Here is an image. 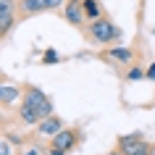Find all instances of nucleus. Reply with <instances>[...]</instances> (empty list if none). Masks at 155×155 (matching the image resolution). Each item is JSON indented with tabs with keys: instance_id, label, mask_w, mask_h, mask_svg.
<instances>
[{
	"instance_id": "obj_14",
	"label": "nucleus",
	"mask_w": 155,
	"mask_h": 155,
	"mask_svg": "<svg viewBox=\"0 0 155 155\" xmlns=\"http://www.w3.org/2000/svg\"><path fill=\"white\" fill-rule=\"evenodd\" d=\"M139 79H145V68L142 66H131L126 71V82H139Z\"/></svg>"
},
{
	"instance_id": "obj_8",
	"label": "nucleus",
	"mask_w": 155,
	"mask_h": 155,
	"mask_svg": "<svg viewBox=\"0 0 155 155\" xmlns=\"http://www.w3.org/2000/svg\"><path fill=\"white\" fill-rule=\"evenodd\" d=\"M66 124H63V118H58L55 113H50V116H45V118H42L40 124H37V126H34V129H37V134H40V137H48V139H53L58 134V131L63 129Z\"/></svg>"
},
{
	"instance_id": "obj_2",
	"label": "nucleus",
	"mask_w": 155,
	"mask_h": 155,
	"mask_svg": "<svg viewBox=\"0 0 155 155\" xmlns=\"http://www.w3.org/2000/svg\"><path fill=\"white\" fill-rule=\"evenodd\" d=\"M66 0H16L18 5V21H24V18H32L37 13H45V11H55L61 8Z\"/></svg>"
},
{
	"instance_id": "obj_13",
	"label": "nucleus",
	"mask_w": 155,
	"mask_h": 155,
	"mask_svg": "<svg viewBox=\"0 0 155 155\" xmlns=\"http://www.w3.org/2000/svg\"><path fill=\"white\" fill-rule=\"evenodd\" d=\"M126 155H155V145L147 142V139H142L139 145H134L131 150H126Z\"/></svg>"
},
{
	"instance_id": "obj_18",
	"label": "nucleus",
	"mask_w": 155,
	"mask_h": 155,
	"mask_svg": "<svg viewBox=\"0 0 155 155\" xmlns=\"http://www.w3.org/2000/svg\"><path fill=\"white\" fill-rule=\"evenodd\" d=\"M24 155H37V150H34V147H29V150H24Z\"/></svg>"
},
{
	"instance_id": "obj_7",
	"label": "nucleus",
	"mask_w": 155,
	"mask_h": 155,
	"mask_svg": "<svg viewBox=\"0 0 155 155\" xmlns=\"http://www.w3.org/2000/svg\"><path fill=\"white\" fill-rule=\"evenodd\" d=\"M103 58L110 61V63H116V66H129L131 61H134V53H131V48L116 45V48H105L103 50Z\"/></svg>"
},
{
	"instance_id": "obj_15",
	"label": "nucleus",
	"mask_w": 155,
	"mask_h": 155,
	"mask_svg": "<svg viewBox=\"0 0 155 155\" xmlns=\"http://www.w3.org/2000/svg\"><path fill=\"white\" fill-rule=\"evenodd\" d=\"M58 61H61V55H58V50L48 48L45 53H42V63H45V66H50V63H58Z\"/></svg>"
},
{
	"instance_id": "obj_4",
	"label": "nucleus",
	"mask_w": 155,
	"mask_h": 155,
	"mask_svg": "<svg viewBox=\"0 0 155 155\" xmlns=\"http://www.w3.org/2000/svg\"><path fill=\"white\" fill-rule=\"evenodd\" d=\"M16 24H18V5H16V0H0V40H5Z\"/></svg>"
},
{
	"instance_id": "obj_3",
	"label": "nucleus",
	"mask_w": 155,
	"mask_h": 155,
	"mask_svg": "<svg viewBox=\"0 0 155 155\" xmlns=\"http://www.w3.org/2000/svg\"><path fill=\"white\" fill-rule=\"evenodd\" d=\"M76 142H79V134H76V129H68V126H63V129L58 131L55 137L50 139V155H66L68 150H74L76 147Z\"/></svg>"
},
{
	"instance_id": "obj_19",
	"label": "nucleus",
	"mask_w": 155,
	"mask_h": 155,
	"mask_svg": "<svg viewBox=\"0 0 155 155\" xmlns=\"http://www.w3.org/2000/svg\"><path fill=\"white\" fill-rule=\"evenodd\" d=\"M0 103H3V84H0Z\"/></svg>"
},
{
	"instance_id": "obj_9",
	"label": "nucleus",
	"mask_w": 155,
	"mask_h": 155,
	"mask_svg": "<svg viewBox=\"0 0 155 155\" xmlns=\"http://www.w3.org/2000/svg\"><path fill=\"white\" fill-rule=\"evenodd\" d=\"M16 116H18V121L24 124V126H37V124L42 121V116H40V110H34L32 105H26L24 100H21V105H18Z\"/></svg>"
},
{
	"instance_id": "obj_17",
	"label": "nucleus",
	"mask_w": 155,
	"mask_h": 155,
	"mask_svg": "<svg viewBox=\"0 0 155 155\" xmlns=\"http://www.w3.org/2000/svg\"><path fill=\"white\" fill-rule=\"evenodd\" d=\"M0 155H11V145L8 142H0Z\"/></svg>"
},
{
	"instance_id": "obj_10",
	"label": "nucleus",
	"mask_w": 155,
	"mask_h": 155,
	"mask_svg": "<svg viewBox=\"0 0 155 155\" xmlns=\"http://www.w3.org/2000/svg\"><path fill=\"white\" fill-rule=\"evenodd\" d=\"M24 97V90L16 84H3V105H13Z\"/></svg>"
},
{
	"instance_id": "obj_12",
	"label": "nucleus",
	"mask_w": 155,
	"mask_h": 155,
	"mask_svg": "<svg viewBox=\"0 0 155 155\" xmlns=\"http://www.w3.org/2000/svg\"><path fill=\"white\" fill-rule=\"evenodd\" d=\"M142 139H145V134H142V131H131V134H124V137H118V147L126 153V150H131L134 145H139Z\"/></svg>"
},
{
	"instance_id": "obj_1",
	"label": "nucleus",
	"mask_w": 155,
	"mask_h": 155,
	"mask_svg": "<svg viewBox=\"0 0 155 155\" xmlns=\"http://www.w3.org/2000/svg\"><path fill=\"white\" fill-rule=\"evenodd\" d=\"M84 37H87L92 45H110V42H121L124 32H121V29H118V26H116L108 16H100V18H95V21L87 24Z\"/></svg>"
},
{
	"instance_id": "obj_11",
	"label": "nucleus",
	"mask_w": 155,
	"mask_h": 155,
	"mask_svg": "<svg viewBox=\"0 0 155 155\" xmlns=\"http://www.w3.org/2000/svg\"><path fill=\"white\" fill-rule=\"evenodd\" d=\"M82 8H84L87 21H95V18L105 16V13H103V5H100V0H82Z\"/></svg>"
},
{
	"instance_id": "obj_6",
	"label": "nucleus",
	"mask_w": 155,
	"mask_h": 155,
	"mask_svg": "<svg viewBox=\"0 0 155 155\" xmlns=\"http://www.w3.org/2000/svg\"><path fill=\"white\" fill-rule=\"evenodd\" d=\"M63 16H66V21L71 26H76V29H87V16H84V8H82V0H66L63 3Z\"/></svg>"
},
{
	"instance_id": "obj_5",
	"label": "nucleus",
	"mask_w": 155,
	"mask_h": 155,
	"mask_svg": "<svg viewBox=\"0 0 155 155\" xmlns=\"http://www.w3.org/2000/svg\"><path fill=\"white\" fill-rule=\"evenodd\" d=\"M21 100H24L26 105H32L34 110H40L42 118H45V116H50V113H55V110H53L50 97L40 90V87H26V90H24V97H21Z\"/></svg>"
},
{
	"instance_id": "obj_16",
	"label": "nucleus",
	"mask_w": 155,
	"mask_h": 155,
	"mask_svg": "<svg viewBox=\"0 0 155 155\" xmlns=\"http://www.w3.org/2000/svg\"><path fill=\"white\" fill-rule=\"evenodd\" d=\"M145 79H150V82H155V61L150 66H147V71H145Z\"/></svg>"
}]
</instances>
